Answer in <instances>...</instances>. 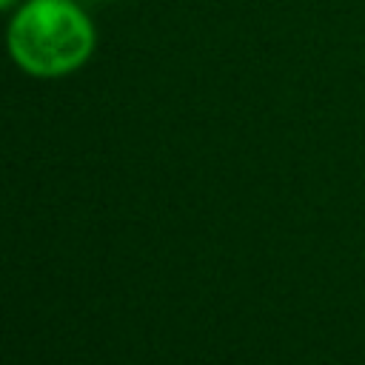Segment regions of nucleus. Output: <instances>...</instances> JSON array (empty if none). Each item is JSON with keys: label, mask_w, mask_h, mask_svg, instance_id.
Masks as SVG:
<instances>
[{"label": "nucleus", "mask_w": 365, "mask_h": 365, "mask_svg": "<svg viewBox=\"0 0 365 365\" xmlns=\"http://www.w3.org/2000/svg\"><path fill=\"white\" fill-rule=\"evenodd\" d=\"M11 3H14V0H0V9H9Z\"/></svg>", "instance_id": "2"}, {"label": "nucleus", "mask_w": 365, "mask_h": 365, "mask_svg": "<svg viewBox=\"0 0 365 365\" xmlns=\"http://www.w3.org/2000/svg\"><path fill=\"white\" fill-rule=\"evenodd\" d=\"M94 48V29L74 0H29L9 23L14 63L40 77L74 71Z\"/></svg>", "instance_id": "1"}]
</instances>
